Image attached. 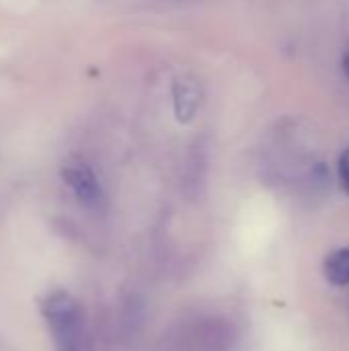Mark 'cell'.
<instances>
[{
	"instance_id": "5b68a950",
	"label": "cell",
	"mask_w": 349,
	"mask_h": 351,
	"mask_svg": "<svg viewBox=\"0 0 349 351\" xmlns=\"http://www.w3.org/2000/svg\"><path fill=\"white\" fill-rule=\"evenodd\" d=\"M337 175H339V181H341L344 191L349 195V148H346V150L341 152V156H339Z\"/></svg>"
},
{
	"instance_id": "6da1fadb",
	"label": "cell",
	"mask_w": 349,
	"mask_h": 351,
	"mask_svg": "<svg viewBox=\"0 0 349 351\" xmlns=\"http://www.w3.org/2000/svg\"><path fill=\"white\" fill-rule=\"evenodd\" d=\"M41 315L58 350H80L82 313L78 302L64 290L49 292L41 302Z\"/></svg>"
},
{
	"instance_id": "3957f363",
	"label": "cell",
	"mask_w": 349,
	"mask_h": 351,
	"mask_svg": "<svg viewBox=\"0 0 349 351\" xmlns=\"http://www.w3.org/2000/svg\"><path fill=\"white\" fill-rule=\"evenodd\" d=\"M202 103V93L200 86L193 78L183 76L177 78V82L173 84V105H175V117L181 123H189Z\"/></svg>"
},
{
	"instance_id": "8992f818",
	"label": "cell",
	"mask_w": 349,
	"mask_h": 351,
	"mask_svg": "<svg viewBox=\"0 0 349 351\" xmlns=\"http://www.w3.org/2000/svg\"><path fill=\"white\" fill-rule=\"evenodd\" d=\"M58 351H80V350H58Z\"/></svg>"
},
{
	"instance_id": "277c9868",
	"label": "cell",
	"mask_w": 349,
	"mask_h": 351,
	"mask_svg": "<svg viewBox=\"0 0 349 351\" xmlns=\"http://www.w3.org/2000/svg\"><path fill=\"white\" fill-rule=\"evenodd\" d=\"M325 278L333 286H348L349 284V249H339L331 253L325 261Z\"/></svg>"
},
{
	"instance_id": "7a4b0ae2",
	"label": "cell",
	"mask_w": 349,
	"mask_h": 351,
	"mask_svg": "<svg viewBox=\"0 0 349 351\" xmlns=\"http://www.w3.org/2000/svg\"><path fill=\"white\" fill-rule=\"evenodd\" d=\"M62 179L86 210H95V212L103 210L105 206L103 185L97 173L84 160H78V158L66 160L62 167Z\"/></svg>"
}]
</instances>
